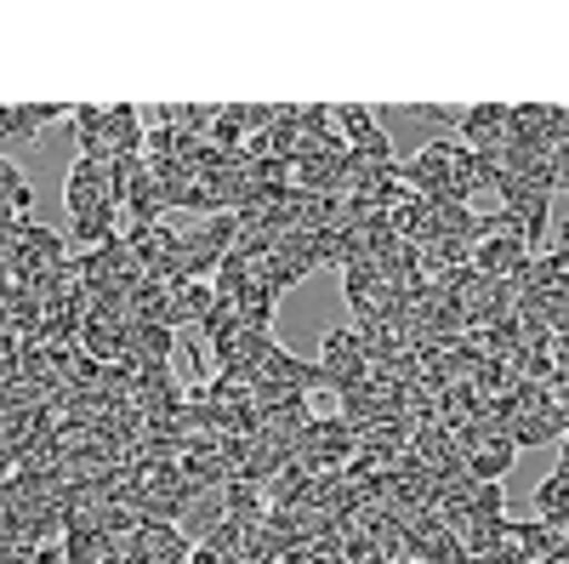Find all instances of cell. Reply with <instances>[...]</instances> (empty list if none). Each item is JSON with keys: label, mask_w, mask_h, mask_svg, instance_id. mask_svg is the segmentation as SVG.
I'll use <instances>...</instances> for the list:
<instances>
[{"label": "cell", "mask_w": 569, "mask_h": 564, "mask_svg": "<svg viewBox=\"0 0 569 564\" xmlns=\"http://www.w3.org/2000/svg\"><path fill=\"white\" fill-rule=\"evenodd\" d=\"M319 370H325V388L330 394H348V388H359L365 376H370V354H365V343H359V332L353 325H342V332H325L319 337Z\"/></svg>", "instance_id": "6da1fadb"}, {"label": "cell", "mask_w": 569, "mask_h": 564, "mask_svg": "<svg viewBox=\"0 0 569 564\" xmlns=\"http://www.w3.org/2000/svg\"><path fill=\"white\" fill-rule=\"evenodd\" d=\"M63 206H69V217L120 206V182H114L109 160H74V171H69V182H63Z\"/></svg>", "instance_id": "7a4b0ae2"}, {"label": "cell", "mask_w": 569, "mask_h": 564, "mask_svg": "<svg viewBox=\"0 0 569 564\" xmlns=\"http://www.w3.org/2000/svg\"><path fill=\"white\" fill-rule=\"evenodd\" d=\"M507 137H512V103H472L461 115V149L472 155H501L507 149Z\"/></svg>", "instance_id": "3957f363"}, {"label": "cell", "mask_w": 569, "mask_h": 564, "mask_svg": "<svg viewBox=\"0 0 569 564\" xmlns=\"http://www.w3.org/2000/svg\"><path fill=\"white\" fill-rule=\"evenodd\" d=\"M337 131H342V144H348L353 155L393 160V144H388L382 120H376V109H365V103H342V109H337Z\"/></svg>", "instance_id": "277c9868"}, {"label": "cell", "mask_w": 569, "mask_h": 564, "mask_svg": "<svg viewBox=\"0 0 569 564\" xmlns=\"http://www.w3.org/2000/svg\"><path fill=\"white\" fill-rule=\"evenodd\" d=\"M171 348H177V332L171 325H149V319H126V359L142 370V365H171Z\"/></svg>", "instance_id": "5b68a950"}, {"label": "cell", "mask_w": 569, "mask_h": 564, "mask_svg": "<svg viewBox=\"0 0 569 564\" xmlns=\"http://www.w3.org/2000/svg\"><path fill=\"white\" fill-rule=\"evenodd\" d=\"M211 308H217V286H211V279H177L166 325H171V332H182V325H194V332H200Z\"/></svg>", "instance_id": "8992f818"}, {"label": "cell", "mask_w": 569, "mask_h": 564, "mask_svg": "<svg viewBox=\"0 0 569 564\" xmlns=\"http://www.w3.org/2000/svg\"><path fill=\"white\" fill-rule=\"evenodd\" d=\"M507 542H512L518 553H525V558H541V564H552V558L563 553V525H547V520H512Z\"/></svg>", "instance_id": "52a82bcc"}, {"label": "cell", "mask_w": 569, "mask_h": 564, "mask_svg": "<svg viewBox=\"0 0 569 564\" xmlns=\"http://www.w3.org/2000/svg\"><path fill=\"white\" fill-rule=\"evenodd\" d=\"M512 462H518V445L512 439H479L467 451V474L479 479V485H501L512 474Z\"/></svg>", "instance_id": "ba28073f"}, {"label": "cell", "mask_w": 569, "mask_h": 564, "mask_svg": "<svg viewBox=\"0 0 569 564\" xmlns=\"http://www.w3.org/2000/svg\"><path fill=\"white\" fill-rule=\"evenodd\" d=\"M268 491L257 479H228L222 485V520H240V525H262L268 520Z\"/></svg>", "instance_id": "9c48e42d"}, {"label": "cell", "mask_w": 569, "mask_h": 564, "mask_svg": "<svg viewBox=\"0 0 569 564\" xmlns=\"http://www.w3.org/2000/svg\"><path fill=\"white\" fill-rule=\"evenodd\" d=\"M177 467H182V479H188V491H194V496H206V491H222V485H228V462H222L217 451H182V456H177Z\"/></svg>", "instance_id": "30bf717a"}, {"label": "cell", "mask_w": 569, "mask_h": 564, "mask_svg": "<svg viewBox=\"0 0 569 564\" xmlns=\"http://www.w3.org/2000/svg\"><path fill=\"white\" fill-rule=\"evenodd\" d=\"M342 291H348V308H353V319L370 308V297L382 291V274H376V263L370 257H359V263H348L342 268Z\"/></svg>", "instance_id": "8fae6325"}, {"label": "cell", "mask_w": 569, "mask_h": 564, "mask_svg": "<svg viewBox=\"0 0 569 564\" xmlns=\"http://www.w3.org/2000/svg\"><path fill=\"white\" fill-rule=\"evenodd\" d=\"M536 520H547V525H569V479L547 474V479L536 485Z\"/></svg>", "instance_id": "7c38bea8"}, {"label": "cell", "mask_w": 569, "mask_h": 564, "mask_svg": "<svg viewBox=\"0 0 569 564\" xmlns=\"http://www.w3.org/2000/svg\"><path fill=\"white\" fill-rule=\"evenodd\" d=\"M507 439H512V445H563V434H558L552 416H518V410H512V422H507Z\"/></svg>", "instance_id": "4fadbf2b"}, {"label": "cell", "mask_w": 569, "mask_h": 564, "mask_svg": "<svg viewBox=\"0 0 569 564\" xmlns=\"http://www.w3.org/2000/svg\"><path fill=\"white\" fill-rule=\"evenodd\" d=\"M58 115H69V109H58V103H12V137L29 144V137H40V126L58 120Z\"/></svg>", "instance_id": "5bb4252c"}, {"label": "cell", "mask_w": 569, "mask_h": 564, "mask_svg": "<svg viewBox=\"0 0 569 564\" xmlns=\"http://www.w3.org/2000/svg\"><path fill=\"white\" fill-rule=\"evenodd\" d=\"M467 513L472 520H507V491L501 485H479L467 496Z\"/></svg>", "instance_id": "9a60e30c"}, {"label": "cell", "mask_w": 569, "mask_h": 564, "mask_svg": "<svg viewBox=\"0 0 569 564\" xmlns=\"http://www.w3.org/2000/svg\"><path fill=\"white\" fill-rule=\"evenodd\" d=\"M427 115H433V120H445V126H456V131H461V115H467V109H450V103H427Z\"/></svg>", "instance_id": "2e32d148"}, {"label": "cell", "mask_w": 569, "mask_h": 564, "mask_svg": "<svg viewBox=\"0 0 569 564\" xmlns=\"http://www.w3.org/2000/svg\"><path fill=\"white\" fill-rule=\"evenodd\" d=\"M558 246H563V251H569V222H563V228H558Z\"/></svg>", "instance_id": "e0dca14e"}, {"label": "cell", "mask_w": 569, "mask_h": 564, "mask_svg": "<svg viewBox=\"0 0 569 564\" xmlns=\"http://www.w3.org/2000/svg\"><path fill=\"white\" fill-rule=\"evenodd\" d=\"M467 564H496V558H467Z\"/></svg>", "instance_id": "ac0fdd59"}]
</instances>
